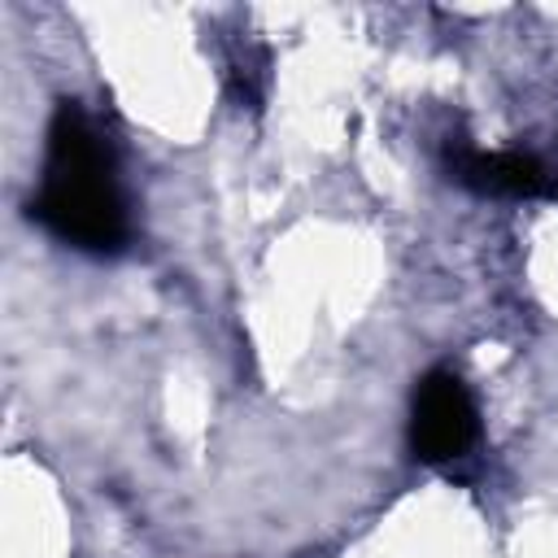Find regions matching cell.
Listing matches in <instances>:
<instances>
[{"label":"cell","mask_w":558,"mask_h":558,"mask_svg":"<svg viewBox=\"0 0 558 558\" xmlns=\"http://www.w3.org/2000/svg\"><path fill=\"white\" fill-rule=\"evenodd\" d=\"M26 214L61 244L87 257H113L131 244V214L109 135L78 100H61L44 140L39 187Z\"/></svg>","instance_id":"6da1fadb"},{"label":"cell","mask_w":558,"mask_h":558,"mask_svg":"<svg viewBox=\"0 0 558 558\" xmlns=\"http://www.w3.org/2000/svg\"><path fill=\"white\" fill-rule=\"evenodd\" d=\"M475 440H480V410L462 375L449 366L427 371L410 392V423H405L410 458L445 471L462 462L475 449Z\"/></svg>","instance_id":"7a4b0ae2"},{"label":"cell","mask_w":558,"mask_h":558,"mask_svg":"<svg viewBox=\"0 0 558 558\" xmlns=\"http://www.w3.org/2000/svg\"><path fill=\"white\" fill-rule=\"evenodd\" d=\"M445 170L453 183H462L480 196H549V201H558V174L532 153H480L462 140H449Z\"/></svg>","instance_id":"3957f363"}]
</instances>
